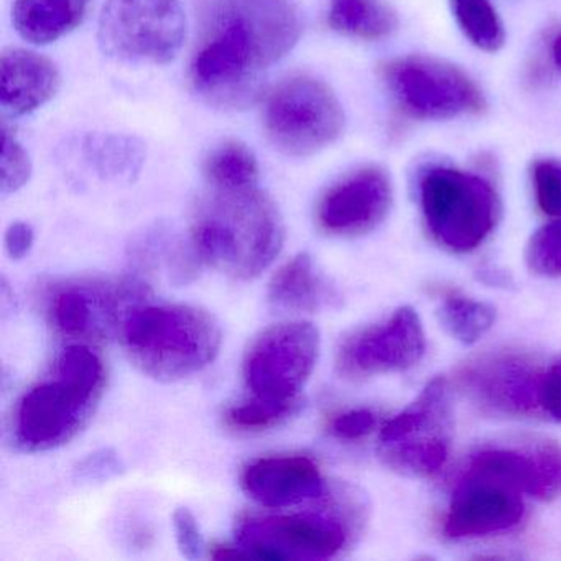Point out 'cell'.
I'll list each match as a JSON object with an SVG mask.
<instances>
[{
  "label": "cell",
  "instance_id": "8992f818",
  "mask_svg": "<svg viewBox=\"0 0 561 561\" xmlns=\"http://www.w3.org/2000/svg\"><path fill=\"white\" fill-rule=\"evenodd\" d=\"M186 32L182 0H107L98 44L113 60L167 65L182 50Z\"/></svg>",
  "mask_w": 561,
  "mask_h": 561
},
{
  "label": "cell",
  "instance_id": "f546056e",
  "mask_svg": "<svg viewBox=\"0 0 561 561\" xmlns=\"http://www.w3.org/2000/svg\"><path fill=\"white\" fill-rule=\"evenodd\" d=\"M173 528H175L176 543L183 557L188 560L202 557L205 551V538L192 511L186 507L176 508L173 514Z\"/></svg>",
  "mask_w": 561,
  "mask_h": 561
},
{
  "label": "cell",
  "instance_id": "9a60e30c",
  "mask_svg": "<svg viewBox=\"0 0 561 561\" xmlns=\"http://www.w3.org/2000/svg\"><path fill=\"white\" fill-rule=\"evenodd\" d=\"M392 185L379 167H364L331 186L317 206V225L330 236H359L389 215Z\"/></svg>",
  "mask_w": 561,
  "mask_h": 561
},
{
  "label": "cell",
  "instance_id": "5b68a950",
  "mask_svg": "<svg viewBox=\"0 0 561 561\" xmlns=\"http://www.w3.org/2000/svg\"><path fill=\"white\" fill-rule=\"evenodd\" d=\"M419 190L423 218L443 248L474 251L494 229L497 196L481 176L451 167H433L423 173Z\"/></svg>",
  "mask_w": 561,
  "mask_h": 561
},
{
  "label": "cell",
  "instance_id": "f1b7e54d",
  "mask_svg": "<svg viewBox=\"0 0 561 561\" xmlns=\"http://www.w3.org/2000/svg\"><path fill=\"white\" fill-rule=\"evenodd\" d=\"M535 199L543 215L561 218V160L543 159L531 169Z\"/></svg>",
  "mask_w": 561,
  "mask_h": 561
},
{
  "label": "cell",
  "instance_id": "7402d4cb",
  "mask_svg": "<svg viewBox=\"0 0 561 561\" xmlns=\"http://www.w3.org/2000/svg\"><path fill=\"white\" fill-rule=\"evenodd\" d=\"M331 28L363 41L390 37L399 27L393 9L386 0H330Z\"/></svg>",
  "mask_w": 561,
  "mask_h": 561
},
{
  "label": "cell",
  "instance_id": "7c38bea8",
  "mask_svg": "<svg viewBox=\"0 0 561 561\" xmlns=\"http://www.w3.org/2000/svg\"><path fill=\"white\" fill-rule=\"evenodd\" d=\"M425 346L419 314L402 307L383 323L347 337L337 351V369L347 379L400 373L422 360Z\"/></svg>",
  "mask_w": 561,
  "mask_h": 561
},
{
  "label": "cell",
  "instance_id": "52a82bcc",
  "mask_svg": "<svg viewBox=\"0 0 561 561\" xmlns=\"http://www.w3.org/2000/svg\"><path fill=\"white\" fill-rule=\"evenodd\" d=\"M264 129L285 156L310 157L340 139L344 111L324 81L294 77L282 81L265 100Z\"/></svg>",
  "mask_w": 561,
  "mask_h": 561
},
{
  "label": "cell",
  "instance_id": "44dd1931",
  "mask_svg": "<svg viewBox=\"0 0 561 561\" xmlns=\"http://www.w3.org/2000/svg\"><path fill=\"white\" fill-rule=\"evenodd\" d=\"M81 150L88 165L110 182L133 183L146 163L142 140L126 134H90Z\"/></svg>",
  "mask_w": 561,
  "mask_h": 561
},
{
  "label": "cell",
  "instance_id": "5bb4252c",
  "mask_svg": "<svg viewBox=\"0 0 561 561\" xmlns=\"http://www.w3.org/2000/svg\"><path fill=\"white\" fill-rule=\"evenodd\" d=\"M522 515L524 501L518 489L465 468L453 491L445 534L451 538L495 534L515 527Z\"/></svg>",
  "mask_w": 561,
  "mask_h": 561
},
{
  "label": "cell",
  "instance_id": "9c48e42d",
  "mask_svg": "<svg viewBox=\"0 0 561 561\" xmlns=\"http://www.w3.org/2000/svg\"><path fill=\"white\" fill-rule=\"evenodd\" d=\"M382 77L393 100L416 119H455L485 107L478 84L455 65L435 57L397 58L382 68Z\"/></svg>",
  "mask_w": 561,
  "mask_h": 561
},
{
  "label": "cell",
  "instance_id": "d4e9b609",
  "mask_svg": "<svg viewBox=\"0 0 561 561\" xmlns=\"http://www.w3.org/2000/svg\"><path fill=\"white\" fill-rule=\"evenodd\" d=\"M449 2L459 28L474 47L489 54H494L504 47V25L491 0H449Z\"/></svg>",
  "mask_w": 561,
  "mask_h": 561
},
{
  "label": "cell",
  "instance_id": "ba28073f",
  "mask_svg": "<svg viewBox=\"0 0 561 561\" xmlns=\"http://www.w3.org/2000/svg\"><path fill=\"white\" fill-rule=\"evenodd\" d=\"M449 438V387L443 377H436L412 405L380 430L379 455L400 474L432 476L448 459Z\"/></svg>",
  "mask_w": 561,
  "mask_h": 561
},
{
  "label": "cell",
  "instance_id": "d6986e66",
  "mask_svg": "<svg viewBox=\"0 0 561 561\" xmlns=\"http://www.w3.org/2000/svg\"><path fill=\"white\" fill-rule=\"evenodd\" d=\"M268 301L280 310L314 313L340 307L341 295L318 271L313 259L301 252L275 272L268 284Z\"/></svg>",
  "mask_w": 561,
  "mask_h": 561
},
{
  "label": "cell",
  "instance_id": "7a4b0ae2",
  "mask_svg": "<svg viewBox=\"0 0 561 561\" xmlns=\"http://www.w3.org/2000/svg\"><path fill=\"white\" fill-rule=\"evenodd\" d=\"M190 241L203 264L236 280H252L280 254L284 219L259 185L209 186L193 215Z\"/></svg>",
  "mask_w": 561,
  "mask_h": 561
},
{
  "label": "cell",
  "instance_id": "6da1fadb",
  "mask_svg": "<svg viewBox=\"0 0 561 561\" xmlns=\"http://www.w3.org/2000/svg\"><path fill=\"white\" fill-rule=\"evenodd\" d=\"M300 34L291 0H215L193 55V87L219 106H245L262 71L287 57Z\"/></svg>",
  "mask_w": 561,
  "mask_h": 561
},
{
  "label": "cell",
  "instance_id": "603a6c76",
  "mask_svg": "<svg viewBox=\"0 0 561 561\" xmlns=\"http://www.w3.org/2000/svg\"><path fill=\"white\" fill-rule=\"evenodd\" d=\"M439 323L455 340L474 344L481 340L495 321V308L484 301L465 297L458 291H448L439 301Z\"/></svg>",
  "mask_w": 561,
  "mask_h": 561
},
{
  "label": "cell",
  "instance_id": "ffe728a7",
  "mask_svg": "<svg viewBox=\"0 0 561 561\" xmlns=\"http://www.w3.org/2000/svg\"><path fill=\"white\" fill-rule=\"evenodd\" d=\"M91 0H15L12 22L31 44L60 41L83 24Z\"/></svg>",
  "mask_w": 561,
  "mask_h": 561
},
{
  "label": "cell",
  "instance_id": "4fadbf2b",
  "mask_svg": "<svg viewBox=\"0 0 561 561\" xmlns=\"http://www.w3.org/2000/svg\"><path fill=\"white\" fill-rule=\"evenodd\" d=\"M543 373L522 354H489L462 367L459 382L484 409L502 415H531L541 410Z\"/></svg>",
  "mask_w": 561,
  "mask_h": 561
},
{
  "label": "cell",
  "instance_id": "836d02e7",
  "mask_svg": "<svg viewBox=\"0 0 561 561\" xmlns=\"http://www.w3.org/2000/svg\"><path fill=\"white\" fill-rule=\"evenodd\" d=\"M34 241L35 232L31 225L24 221L14 222L5 232V251H8L9 257L22 261L34 248Z\"/></svg>",
  "mask_w": 561,
  "mask_h": 561
},
{
  "label": "cell",
  "instance_id": "4dcf8cb0",
  "mask_svg": "<svg viewBox=\"0 0 561 561\" xmlns=\"http://www.w3.org/2000/svg\"><path fill=\"white\" fill-rule=\"evenodd\" d=\"M377 419L370 410L359 409L340 413L330 423L331 433L344 442L364 438L376 428Z\"/></svg>",
  "mask_w": 561,
  "mask_h": 561
},
{
  "label": "cell",
  "instance_id": "4316f807",
  "mask_svg": "<svg viewBox=\"0 0 561 561\" xmlns=\"http://www.w3.org/2000/svg\"><path fill=\"white\" fill-rule=\"evenodd\" d=\"M32 176V162L18 137L2 127V156H0V192L8 196L27 185Z\"/></svg>",
  "mask_w": 561,
  "mask_h": 561
},
{
  "label": "cell",
  "instance_id": "d590c367",
  "mask_svg": "<svg viewBox=\"0 0 561 561\" xmlns=\"http://www.w3.org/2000/svg\"><path fill=\"white\" fill-rule=\"evenodd\" d=\"M551 54H553L554 65H557L558 70L561 71V35L560 37L554 38L553 47H551Z\"/></svg>",
  "mask_w": 561,
  "mask_h": 561
},
{
  "label": "cell",
  "instance_id": "2e32d148",
  "mask_svg": "<svg viewBox=\"0 0 561 561\" xmlns=\"http://www.w3.org/2000/svg\"><path fill=\"white\" fill-rule=\"evenodd\" d=\"M139 295L136 285L106 282H70L48 298V318L58 333L75 340H98L119 320L126 301Z\"/></svg>",
  "mask_w": 561,
  "mask_h": 561
},
{
  "label": "cell",
  "instance_id": "cb8c5ba5",
  "mask_svg": "<svg viewBox=\"0 0 561 561\" xmlns=\"http://www.w3.org/2000/svg\"><path fill=\"white\" fill-rule=\"evenodd\" d=\"M206 182L211 188H248L259 185V163L248 146L228 140L205 160Z\"/></svg>",
  "mask_w": 561,
  "mask_h": 561
},
{
  "label": "cell",
  "instance_id": "e575fe53",
  "mask_svg": "<svg viewBox=\"0 0 561 561\" xmlns=\"http://www.w3.org/2000/svg\"><path fill=\"white\" fill-rule=\"evenodd\" d=\"M479 277H481L485 284L492 285V287L505 288L512 284L511 277H508L504 271H497V268H482Z\"/></svg>",
  "mask_w": 561,
  "mask_h": 561
},
{
  "label": "cell",
  "instance_id": "277c9868",
  "mask_svg": "<svg viewBox=\"0 0 561 561\" xmlns=\"http://www.w3.org/2000/svg\"><path fill=\"white\" fill-rule=\"evenodd\" d=\"M124 350L146 376L173 382L208 367L222 333L209 311L195 305L134 307L121 324Z\"/></svg>",
  "mask_w": 561,
  "mask_h": 561
},
{
  "label": "cell",
  "instance_id": "8fae6325",
  "mask_svg": "<svg viewBox=\"0 0 561 561\" xmlns=\"http://www.w3.org/2000/svg\"><path fill=\"white\" fill-rule=\"evenodd\" d=\"M346 543V524L327 514L249 515L238 527V545L248 558L328 560Z\"/></svg>",
  "mask_w": 561,
  "mask_h": 561
},
{
  "label": "cell",
  "instance_id": "1f68e13d",
  "mask_svg": "<svg viewBox=\"0 0 561 561\" xmlns=\"http://www.w3.org/2000/svg\"><path fill=\"white\" fill-rule=\"evenodd\" d=\"M123 471V462L113 449H101L78 465L77 476L81 481H103Z\"/></svg>",
  "mask_w": 561,
  "mask_h": 561
},
{
  "label": "cell",
  "instance_id": "484cf974",
  "mask_svg": "<svg viewBox=\"0 0 561 561\" xmlns=\"http://www.w3.org/2000/svg\"><path fill=\"white\" fill-rule=\"evenodd\" d=\"M298 402H272L252 397L226 412V425L234 432L254 433L274 428L297 412Z\"/></svg>",
  "mask_w": 561,
  "mask_h": 561
},
{
  "label": "cell",
  "instance_id": "d6a6232c",
  "mask_svg": "<svg viewBox=\"0 0 561 561\" xmlns=\"http://www.w3.org/2000/svg\"><path fill=\"white\" fill-rule=\"evenodd\" d=\"M541 410L561 422V360L545 369L540 390Z\"/></svg>",
  "mask_w": 561,
  "mask_h": 561
},
{
  "label": "cell",
  "instance_id": "e0dca14e",
  "mask_svg": "<svg viewBox=\"0 0 561 561\" xmlns=\"http://www.w3.org/2000/svg\"><path fill=\"white\" fill-rule=\"evenodd\" d=\"M242 489L265 507H288L324 494L320 468L307 456H268L242 471Z\"/></svg>",
  "mask_w": 561,
  "mask_h": 561
},
{
  "label": "cell",
  "instance_id": "30bf717a",
  "mask_svg": "<svg viewBox=\"0 0 561 561\" xmlns=\"http://www.w3.org/2000/svg\"><path fill=\"white\" fill-rule=\"evenodd\" d=\"M320 356V333L307 321L278 323L262 331L245 353L244 377L252 397L298 402Z\"/></svg>",
  "mask_w": 561,
  "mask_h": 561
},
{
  "label": "cell",
  "instance_id": "3957f363",
  "mask_svg": "<svg viewBox=\"0 0 561 561\" xmlns=\"http://www.w3.org/2000/svg\"><path fill=\"white\" fill-rule=\"evenodd\" d=\"M103 360L83 344L61 351L51 373L19 402L15 442L27 451H47L73 439L90 422L103 396Z\"/></svg>",
  "mask_w": 561,
  "mask_h": 561
},
{
  "label": "cell",
  "instance_id": "ac0fdd59",
  "mask_svg": "<svg viewBox=\"0 0 561 561\" xmlns=\"http://www.w3.org/2000/svg\"><path fill=\"white\" fill-rule=\"evenodd\" d=\"M61 75L50 58L24 48L5 50L0 58V104L12 116H25L54 100Z\"/></svg>",
  "mask_w": 561,
  "mask_h": 561
},
{
  "label": "cell",
  "instance_id": "83f0119b",
  "mask_svg": "<svg viewBox=\"0 0 561 561\" xmlns=\"http://www.w3.org/2000/svg\"><path fill=\"white\" fill-rule=\"evenodd\" d=\"M527 264L535 274H561V218L548 222L531 236L527 245Z\"/></svg>",
  "mask_w": 561,
  "mask_h": 561
}]
</instances>
